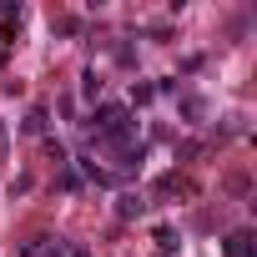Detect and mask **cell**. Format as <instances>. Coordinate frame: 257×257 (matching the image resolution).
Returning a JSON list of instances; mask_svg holds the SVG:
<instances>
[{"label": "cell", "instance_id": "obj_6", "mask_svg": "<svg viewBox=\"0 0 257 257\" xmlns=\"http://www.w3.org/2000/svg\"><path fill=\"white\" fill-rule=\"evenodd\" d=\"M157 247L172 252V247H177V232H172V227H157Z\"/></svg>", "mask_w": 257, "mask_h": 257}, {"label": "cell", "instance_id": "obj_7", "mask_svg": "<svg viewBox=\"0 0 257 257\" xmlns=\"http://www.w3.org/2000/svg\"><path fill=\"white\" fill-rule=\"evenodd\" d=\"M61 187H66V192H76V187H81V172H76V167H66V172H61Z\"/></svg>", "mask_w": 257, "mask_h": 257}, {"label": "cell", "instance_id": "obj_9", "mask_svg": "<svg viewBox=\"0 0 257 257\" xmlns=\"http://www.w3.org/2000/svg\"><path fill=\"white\" fill-rule=\"evenodd\" d=\"M152 96H157V86H137V91H132V101H137V106H147Z\"/></svg>", "mask_w": 257, "mask_h": 257}, {"label": "cell", "instance_id": "obj_4", "mask_svg": "<svg viewBox=\"0 0 257 257\" xmlns=\"http://www.w3.org/2000/svg\"><path fill=\"white\" fill-rule=\"evenodd\" d=\"M142 212H147L142 197H121V217H142Z\"/></svg>", "mask_w": 257, "mask_h": 257}, {"label": "cell", "instance_id": "obj_3", "mask_svg": "<svg viewBox=\"0 0 257 257\" xmlns=\"http://www.w3.org/2000/svg\"><path fill=\"white\" fill-rule=\"evenodd\" d=\"M227 257H257L252 232H232V237H227Z\"/></svg>", "mask_w": 257, "mask_h": 257}, {"label": "cell", "instance_id": "obj_1", "mask_svg": "<svg viewBox=\"0 0 257 257\" xmlns=\"http://www.w3.org/2000/svg\"><path fill=\"white\" fill-rule=\"evenodd\" d=\"M91 126H96V137L111 142V147H126V142H132V111H126V106H101V111L91 116Z\"/></svg>", "mask_w": 257, "mask_h": 257}, {"label": "cell", "instance_id": "obj_10", "mask_svg": "<svg viewBox=\"0 0 257 257\" xmlns=\"http://www.w3.org/2000/svg\"><path fill=\"white\" fill-rule=\"evenodd\" d=\"M0 147H6V126H0Z\"/></svg>", "mask_w": 257, "mask_h": 257}, {"label": "cell", "instance_id": "obj_2", "mask_svg": "<svg viewBox=\"0 0 257 257\" xmlns=\"http://www.w3.org/2000/svg\"><path fill=\"white\" fill-rule=\"evenodd\" d=\"M21 257H66V247H61V242H51V237H36V242H26V247H21Z\"/></svg>", "mask_w": 257, "mask_h": 257}, {"label": "cell", "instance_id": "obj_5", "mask_svg": "<svg viewBox=\"0 0 257 257\" xmlns=\"http://www.w3.org/2000/svg\"><path fill=\"white\" fill-rule=\"evenodd\" d=\"M202 111H207V106H202V101H197V96H187V101H182V116H187V121H197V116H202Z\"/></svg>", "mask_w": 257, "mask_h": 257}, {"label": "cell", "instance_id": "obj_8", "mask_svg": "<svg viewBox=\"0 0 257 257\" xmlns=\"http://www.w3.org/2000/svg\"><path fill=\"white\" fill-rule=\"evenodd\" d=\"M26 132H46V111H31L26 116Z\"/></svg>", "mask_w": 257, "mask_h": 257}]
</instances>
